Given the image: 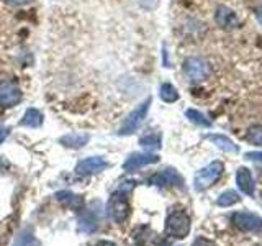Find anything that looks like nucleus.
Here are the masks:
<instances>
[{"mask_svg": "<svg viewBox=\"0 0 262 246\" xmlns=\"http://www.w3.org/2000/svg\"><path fill=\"white\" fill-rule=\"evenodd\" d=\"M133 186V182H125V186H121L117 192H113L108 202H106V215L115 223H123L129 217L131 207L128 202V194Z\"/></svg>", "mask_w": 262, "mask_h": 246, "instance_id": "1", "label": "nucleus"}, {"mask_svg": "<svg viewBox=\"0 0 262 246\" xmlns=\"http://www.w3.org/2000/svg\"><path fill=\"white\" fill-rule=\"evenodd\" d=\"M190 232V218L184 210L170 212L166 218V233L176 240H184Z\"/></svg>", "mask_w": 262, "mask_h": 246, "instance_id": "2", "label": "nucleus"}, {"mask_svg": "<svg viewBox=\"0 0 262 246\" xmlns=\"http://www.w3.org/2000/svg\"><path fill=\"white\" fill-rule=\"evenodd\" d=\"M223 171H225V166H223V162H221V161H213V162L208 164V166H205L203 169H200L199 172H196L195 180H193L195 191H205V189H208L210 186H213L221 177Z\"/></svg>", "mask_w": 262, "mask_h": 246, "instance_id": "3", "label": "nucleus"}, {"mask_svg": "<svg viewBox=\"0 0 262 246\" xmlns=\"http://www.w3.org/2000/svg\"><path fill=\"white\" fill-rule=\"evenodd\" d=\"M151 102H152V98H151V97H147L144 102L139 104V105L136 107V109L128 115L126 120L123 121V125H121L120 131H118V135H120V136H126V135L135 133V131H136L139 127H141V123L144 121L147 112H149V105H151Z\"/></svg>", "mask_w": 262, "mask_h": 246, "instance_id": "4", "label": "nucleus"}, {"mask_svg": "<svg viewBox=\"0 0 262 246\" xmlns=\"http://www.w3.org/2000/svg\"><path fill=\"white\" fill-rule=\"evenodd\" d=\"M184 72L190 80L200 82L210 76L211 69L210 64L205 59H202V57H187L184 63Z\"/></svg>", "mask_w": 262, "mask_h": 246, "instance_id": "5", "label": "nucleus"}, {"mask_svg": "<svg viewBox=\"0 0 262 246\" xmlns=\"http://www.w3.org/2000/svg\"><path fill=\"white\" fill-rule=\"evenodd\" d=\"M231 221L236 228L243 230V232H251V233L262 232V218L256 215V213L236 212L231 215Z\"/></svg>", "mask_w": 262, "mask_h": 246, "instance_id": "6", "label": "nucleus"}, {"mask_svg": "<svg viewBox=\"0 0 262 246\" xmlns=\"http://www.w3.org/2000/svg\"><path fill=\"white\" fill-rule=\"evenodd\" d=\"M21 90L12 80L0 82V105L4 107H15L21 102Z\"/></svg>", "mask_w": 262, "mask_h": 246, "instance_id": "7", "label": "nucleus"}, {"mask_svg": "<svg viewBox=\"0 0 262 246\" xmlns=\"http://www.w3.org/2000/svg\"><path fill=\"white\" fill-rule=\"evenodd\" d=\"M108 168V162L102 156H92V158H85L77 162L76 172L79 176H89V174H97L102 172L103 169Z\"/></svg>", "mask_w": 262, "mask_h": 246, "instance_id": "8", "label": "nucleus"}, {"mask_svg": "<svg viewBox=\"0 0 262 246\" xmlns=\"http://www.w3.org/2000/svg\"><path fill=\"white\" fill-rule=\"evenodd\" d=\"M159 161V156L158 154H152V153H133L129 154L126 161L123 162V169L126 172H133L143 166H147V164H154Z\"/></svg>", "mask_w": 262, "mask_h": 246, "instance_id": "9", "label": "nucleus"}, {"mask_svg": "<svg viewBox=\"0 0 262 246\" xmlns=\"http://www.w3.org/2000/svg\"><path fill=\"white\" fill-rule=\"evenodd\" d=\"M215 22L220 28L223 30H233L239 25V18L234 10H231L229 7L226 5H220L216 8V13H215Z\"/></svg>", "mask_w": 262, "mask_h": 246, "instance_id": "10", "label": "nucleus"}, {"mask_svg": "<svg viewBox=\"0 0 262 246\" xmlns=\"http://www.w3.org/2000/svg\"><path fill=\"white\" fill-rule=\"evenodd\" d=\"M149 182L154 184V186H159V187H166V186H182V177H180V174L176 171V169H164L161 172H158V174H154Z\"/></svg>", "mask_w": 262, "mask_h": 246, "instance_id": "11", "label": "nucleus"}, {"mask_svg": "<svg viewBox=\"0 0 262 246\" xmlns=\"http://www.w3.org/2000/svg\"><path fill=\"white\" fill-rule=\"evenodd\" d=\"M236 184L239 187V191L246 195H252L254 194V179H252V174L248 168H237L236 171Z\"/></svg>", "mask_w": 262, "mask_h": 246, "instance_id": "12", "label": "nucleus"}, {"mask_svg": "<svg viewBox=\"0 0 262 246\" xmlns=\"http://www.w3.org/2000/svg\"><path fill=\"white\" fill-rule=\"evenodd\" d=\"M56 199L61 205L68 207L71 210H82L84 209V199L77 194H72L69 191H62V192H57L56 194Z\"/></svg>", "mask_w": 262, "mask_h": 246, "instance_id": "13", "label": "nucleus"}, {"mask_svg": "<svg viewBox=\"0 0 262 246\" xmlns=\"http://www.w3.org/2000/svg\"><path fill=\"white\" fill-rule=\"evenodd\" d=\"M41 125H43V113L36 109H28L20 120V127L38 128Z\"/></svg>", "mask_w": 262, "mask_h": 246, "instance_id": "14", "label": "nucleus"}, {"mask_svg": "<svg viewBox=\"0 0 262 246\" xmlns=\"http://www.w3.org/2000/svg\"><path fill=\"white\" fill-rule=\"evenodd\" d=\"M207 139L211 141L216 148H220L221 151L226 153H237V146L225 135H207Z\"/></svg>", "mask_w": 262, "mask_h": 246, "instance_id": "15", "label": "nucleus"}, {"mask_svg": "<svg viewBox=\"0 0 262 246\" xmlns=\"http://www.w3.org/2000/svg\"><path fill=\"white\" fill-rule=\"evenodd\" d=\"M89 135H79V133H69L66 135L59 139V143L66 148H76V150H79V148L85 146L87 141H89Z\"/></svg>", "mask_w": 262, "mask_h": 246, "instance_id": "16", "label": "nucleus"}, {"mask_svg": "<svg viewBox=\"0 0 262 246\" xmlns=\"http://www.w3.org/2000/svg\"><path fill=\"white\" fill-rule=\"evenodd\" d=\"M159 95L164 102H167V104H174L179 100V92H177V89L169 84V82H166V84H162L161 86V90H159Z\"/></svg>", "mask_w": 262, "mask_h": 246, "instance_id": "17", "label": "nucleus"}, {"mask_svg": "<svg viewBox=\"0 0 262 246\" xmlns=\"http://www.w3.org/2000/svg\"><path fill=\"white\" fill-rule=\"evenodd\" d=\"M97 227H98V223H97V220L92 213H87V215L80 217V220H79V232L94 233L97 230Z\"/></svg>", "mask_w": 262, "mask_h": 246, "instance_id": "18", "label": "nucleus"}, {"mask_svg": "<svg viewBox=\"0 0 262 246\" xmlns=\"http://www.w3.org/2000/svg\"><path fill=\"white\" fill-rule=\"evenodd\" d=\"M239 200H241V197L236 191H226L218 197L216 203L220 205V207H231V205L237 203Z\"/></svg>", "mask_w": 262, "mask_h": 246, "instance_id": "19", "label": "nucleus"}, {"mask_svg": "<svg viewBox=\"0 0 262 246\" xmlns=\"http://www.w3.org/2000/svg\"><path fill=\"white\" fill-rule=\"evenodd\" d=\"M185 115H187V118L190 120L192 123H195V125H199V127H211V121L205 117L203 113H200L199 110H193V109H188L187 112H185Z\"/></svg>", "mask_w": 262, "mask_h": 246, "instance_id": "20", "label": "nucleus"}, {"mask_svg": "<svg viewBox=\"0 0 262 246\" xmlns=\"http://www.w3.org/2000/svg\"><path fill=\"white\" fill-rule=\"evenodd\" d=\"M139 145L147 150H159L161 148V136L159 135H146L139 139Z\"/></svg>", "mask_w": 262, "mask_h": 246, "instance_id": "21", "label": "nucleus"}, {"mask_svg": "<svg viewBox=\"0 0 262 246\" xmlns=\"http://www.w3.org/2000/svg\"><path fill=\"white\" fill-rule=\"evenodd\" d=\"M248 141L256 145V146H262V125H254L249 128L248 131Z\"/></svg>", "mask_w": 262, "mask_h": 246, "instance_id": "22", "label": "nucleus"}, {"mask_svg": "<svg viewBox=\"0 0 262 246\" xmlns=\"http://www.w3.org/2000/svg\"><path fill=\"white\" fill-rule=\"evenodd\" d=\"M13 246H39V241L31 233L23 232L18 238H16V241H15Z\"/></svg>", "mask_w": 262, "mask_h": 246, "instance_id": "23", "label": "nucleus"}, {"mask_svg": "<svg viewBox=\"0 0 262 246\" xmlns=\"http://www.w3.org/2000/svg\"><path fill=\"white\" fill-rule=\"evenodd\" d=\"M246 159H251V161H262V153H260V151L246 153Z\"/></svg>", "mask_w": 262, "mask_h": 246, "instance_id": "24", "label": "nucleus"}, {"mask_svg": "<svg viewBox=\"0 0 262 246\" xmlns=\"http://www.w3.org/2000/svg\"><path fill=\"white\" fill-rule=\"evenodd\" d=\"M192 246H215V244H213L210 240H205V238H196Z\"/></svg>", "mask_w": 262, "mask_h": 246, "instance_id": "25", "label": "nucleus"}, {"mask_svg": "<svg viewBox=\"0 0 262 246\" xmlns=\"http://www.w3.org/2000/svg\"><path fill=\"white\" fill-rule=\"evenodd\" d=\"M8 133H10V130H8V128H0V145H2L8 138Z\"/></svg>", "mask_w": 262, "mask_h": 246, "instance_id": "26", "label": "nucleus"}, {"mask_svg": "<svg viewBox=\"0 0 262 246\" xmlns=\"http://www.w3.org/2000/svg\"><path fill=\"white\" fill-rule=\"evenodd\" d=\"M94 246H117L113 241H106V240H100V241H97Z\"/></svg>", "mask_w": 262, "mask_h": 246, "instance_id": "27", "label": "nucleus"}, {"mask_svg": "<svg viewBox=\"0 0 262 246\" xmlns=\"http://www.w3.org/2000/svg\"><path fill=\"white\" fill-rule=\"evenodd\" d=\"M8 169V162L0 156V172H4V171H7Z\"/></svg>", "mask_w": 262, "mask_h": 246, "instance_id": "28", "label": "nucleus"}, {"mask_svg": "<svg viewBox=\"0 0 262 246\" xmlns=\"http://www.w3.org/2000/svg\"><path fill=\"white\" fill-rule=\"evenodd\" d=\"M8 4H13V5H21V4H28L30 0H5Z\"/></svg>", "mask_w": 262, "mask_h": 246, "instance_id": "29", "label": "nucleus"}, {"mask_svg": "<svg viewBox=\"0 0 262 246\" xmlns=\"http://www.w3.org/2000/svg\"><path fill=\"white\" fill-rule=\"evenodd\" d=\"M256 18H257L259 23H262V5L257 7V10H256Z\"/></svg>", "mask_w": 262, "mask_h": 246, "instance_id": "30", "label": "nucleus"}, {"mask_svg": "<svg viewBox=\"0 0 262 246\" xmlns=\"http://www.w3.org/2000/svg\"><path fill=\"white\" fill-rule=\"evenodd\" d=\"M161 246H177V244L170 243V241H162V243H161Z\"/></svg>", "mask_w": 262, "mask_h": 246, "instance_id": "31", "label": "nucleus"}]
</instances>
